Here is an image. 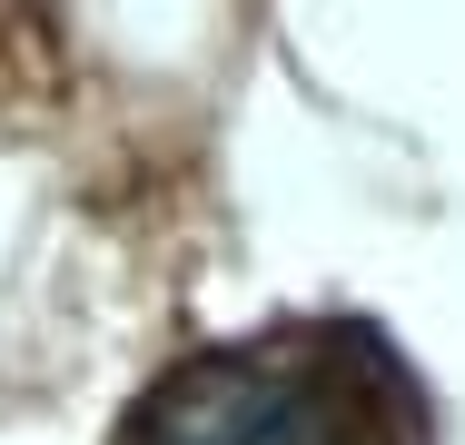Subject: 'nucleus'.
I'll return each instance as SVG.
<instances>
[{"label":"nucleus","mask_w":465,"mask_h":445,"mask_svg":"<svg viewBox=\"0 0 465 445\" xmlns=\"http://www.w3.org/2000/svg\"><path fill=\"white\" fill-rule=\"evenodd\" d=\"M119 445H436V416L367 317H287L149 376Z\"/></svg>","instance_id":"obj_1"}]
</instances>
